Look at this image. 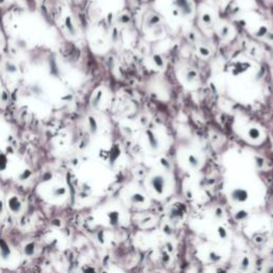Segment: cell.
<instances>
[{
  "label": "cell",
  "mask_w": 273,
  "mask_h": 273,
  "mask_svg": "<svg viewBox=\"0 0 273 273\" xmlns=\"http://www.w3.org/2000/svg\"><path fill=\"white\" fill-rule=\"evenodd\" d=\"M149 185H151V189L156 192L157 194L159 195H162L166 191V177L163 175H154L151 179H149Z\"/></svg>",
  "instance_id": "obj_1"
},
{
  "label": "cell",
  "mask_w": 273,
  "mask_h": 273,
  "mask_svg": "<svg viewBox=\"0 0 273 273\" xmlns=\"http://www.w3.org/2000/svg\"><path fill=\"white\" fill-rule=\"evenodd\" d=\"M249 198V193L246 189H242V188H237V189H234L233 191L231 192V198L233 202L238 203V204H241V203H244Z\"/></svg>",
  "instance_id": "obj_2"
},
{
  "label": "cell",
  "mask_w": 273,
  "mask_h": 273,
  "mask_svg": "<svg viewBox=\"0 0 273 273\" xmlns=\"http://www.w3.org/2000/svg\"><path fill=\"white\" fill-rule=\"evenodd\" d=\"M174 4L177 6L180 13L185 16H188L193 11V6L190 0H174Z\"/></svg>",
  "instance_id": "obj_3"
},
{
  "label": "cell",
  "mask_w": 273,
  "mask_h": 273,
  "mask_svg": "<svg viewBox=\"0 0 273 273\" xmlns=\"http://www.w3.org/2000/svg\"><path fill=\"white\" fill-rule=\"evenodd\" d=\"M21 202L19 201V198L15 195H12L8 198V208L10 209V211L14 214H17L20 212L21 210Z\"/></svg>",
  "instance_id": "obj_4"
},
{
  "label": "cell",
  "mask_w": 273,
  "mask_h": 273,
  "mask_svg": "<svg viewBox=\"0 0 273 273\" xmlns=\"http://www.w3.org/2000/svg\"><path fill=\"white\" fill-rule=\"evenodd\" d=\"M146 136H147V141H148V145L153 151H157L159 149V140L156 136L155 133L151 130H147L146 131Z\"/></svg>",
  "instance_id": "obj_5"
},
{
  "label": "cell",
  "mask_w": 273,
  "mask_h": 273,
  "mask_svg": "<svg viewBox=\"0 0 273 273\" xmlns=\"http://www.w3.org/2000/svg\"><path fill=\"white\" fill-rule=\"evenodd\" d=\"M10 256H11L10 246H8V243L4 240L0 239V257L2 259H4V260H6V259L10 258Z\"/></svg>",
  "instance_id": "obj_6"
},
{
  "label": "cell",
  "mask_w": 273,
  "mask_h": 273,
  "mask_svg": "<svg viewBox=\"0 0 273 273\" xmlns=\"http://www.w3.org/2000/svg\"><path fill=\"white\" fill-rule=\"evenodd\" d=\"M101 97H103V91L98 90L94 94L92 100H91V104H92L93 108H98L99 104H100V101H101Z\"/></svg>",
  "instance_id": "obj_7"
},
{
  "label": "cell",
  "mask_w": 273,
  "mask_h": 273,
  "mask_svg": "<svg viewBox=\"0 0 273 273\" xmlns=\"http://www.w3.org/2000/svg\"><path fill=\"white\" fill-rule=\"evenodd\" d=\"M88 123H89V129H90L91 133H96L97 130H98V125H97V122L93 116H89L88 118Z\"/></svg>",
  "instance_id": "obj_8"
},
{
  "label": "cell",
  "mask_w": 273,
  "mask_h": 273,
  "mask_svg": "<svg viewBox=\"0 0 273 273\" xmlns=\"http://www.w3.org/2000/svg\"><path fill=\"white\" fill-rule=\"evenodd\" d=\"M8 163H9L8 157H6L5 154L0 149V172L6 170V168H8Z\"/></svg>",
  "instance_id": "obj_9"
},
{
  "label": "cell",
  "mask_w": 273,
  "mask_h": 273,
  "mask_svg": "<svg viewBox=\"0 0 273 273\" xmlns=\"http://www.w3.org/2000/svg\"><path fill=\"white\" fill-rule=\"evenodd\" d=\"M53 198H62L66 194V189L64 187H55L51 191Z\"/></svg>",
  "instance_id": "obj_10"
},
{
  "label": "cell",
  "mask_w": 273,
  "mask_h": 273,
  "mask_svg": "<svg viewBox=\"0 0 273 273\" xmlns=\"http://www.w3.org/2000/svg\"><path fill=\"white\" fill-rule=\"evenodd\" d=\"M65 26H66V29H67L68 33L71 34V35H75L76 34L75 26H74L73 21H71V18L69 16H67L65 18Z\"/></svg>",
  "instance_id": "obj_11"
},
{
  "label": "cell",
  "mask_w": 273,
  "mask_h": 273,
  "mask_svg": "<svg viewBox=\"0 0 273 273\" xmlns=\"http://www.w3.org/2000/svg\"><path fill=\"white\" fill-rule=\"evenodd\" d=\"M24 252H25V254L27 256H32L34 254V252H35V244L33 242L27 243L25 246V248H24Z\"/></svg>",
  "instance_id": "obj_12"
},
{
  "label": "cell",
  "mask_w": 273,
  "mask_h": 273,
  "mask_svg": "<svg viewBox=\"0 0 273 273\" xmlns=\"http://www.w3.org/2000/svg\"><path fill=\"white\" fill-rule=\"evenodd\" d=\"M188 162H189L190 166L193 169H198L200 166V159L195 155H190L188 157Z\"/></svg>",
  "instance_id": "obj_13"
},
{
  "label": "cell",
  "mask_w": 273,
  "mask_h": 273,
  "mask_svg": "<svg viewBox=\"0 0 273 273\" xmlns=\"http://www.w3.org/2000/svg\"><path fill=\"white\" fill-rule=\"evenodd\" d=\"M130 201L133 203V204L139 205V204H143V203L145 202V198L141 193H135L130 196Z\"/></svg>",
  "instance_id": "obj_14"
},
{
  "label": "cell",
  "mask_w": 273,
  "mask_h": 273,
  "mask_svg": "<svg viewBox=\"0 0 273 273\" xmlns=\"http://www.w3.org/2000/svg\"><path fill=\"white\" fill-rule=\"evenodd\" d=\"M249 136L252 140H258L260 138V131L256 127H252V128L249 129Z\"/></svg>",
  "instance_id": "obj_15"
},
{
  "label": "cell",
  "mask_w": 273,
  "mask_h": 273,
  "mask_svg": "<svg viewBox=\"0 0 273 273\" xmlns=\"http://www.w3.org/2000/svg\"><path fill=\"white\" fill-rule=\"evenodd\" d=\"M159 20L160 19L157 15H151V16H149L148 21H147V27H149V28L155 27V26H157L158 24H159Z\"/></svg>",
  "instance_id": "obj_16"
},
{
  "label": "cell",
  "mask_w": 273,
  "mask_h": 273,
  "mask_svg": "<svg viewBox=\"0 0 273 273\" xmlns=\"http://www.w3.org/2000/svg\"><path fill=\"white\" fill-rule=\"evenodd\" d=\"M118 155H120V149L118 148V146H114L113 148L111 149V151H110V159H111L112 161H114V160H116V158L118 157Z\"/></svg>",
  "instance_id": "obj_17"
},
{
  "label": "cell",
  "mask_w": 273,
  "mask_h": 273,
  "mask_svg": "<svg viewBox=\"0 0 273 273\" xmlns=\"http://www.w3.org/2000/svg\"><path fill=\"white\" fill-rule=\"evenodd\" d=\"M196 78V71H189L187 74H186V80L188 82H192L194 81Z\"/></svg>",
  "instance_id": "obj_18"
},
{
  "label": "cell",
  "mask_w": 273,
  "mask_h": 273,
  "mask_svg": "<svg viewBox=\"0 0 273 273\" xmlns=\"http://www.w3.org/2000/svg\"><path fill=\"white\" fill-rule=\"evenodd\" d=\"M249 267H250V259H249L248 257H243V259H242V261H241V266H240V268H241L242 271H246Z\"/></svg>",
  "instance_id": "obj_19"
},
{
  "label": "cell",
  "mask_w": 273,
  "mask_h": 273,
  "mask_svg": "<svg viewBox=\"0 0 273 273\" xmlns=\"http://www.w3.org/2000/svg\"><path fill=\"white\" fill-rule=\"evenodd\" d=\"M198 53H200V55L202 56V57H208V56L210 55V51L209 49L207 48V47H204V46H201L200 48H198Z\"/></svg>",
  "instance_id": "obj_20"
},
{
  "label": "cell",
  "mask_w": 273,
  "mask_h": 273,
  "mask_svg": "<svg viewBox=\"0 0 273 273\" xmlns=\"http://www.w3.org/2000/svg\"><path fill=\"white\" fill-rule=\"evenodd\" d=\"M30 176H31V171L25 170L20 175H19V179H20V180H27Z\"/></svg>",
  "instance_id": "obj_21"
},
{
  "label": "cell",
  "mask_w": 273,
  "mask_h": 273,
  "mask_svg": "<svg viewBox=\"0 0 273 273\" xmlns=\"http://www.w3.org/2000/svg\"><path fill=\"white\" fill-rule=\"evenodd\" d=\"M154 61H155L156 65L159 66V67H162V66H163V64H164L163 60H162V58L160 57L159 55H155V56H154Z\"/></svg>",
  "instance_id": "obj_22"
},
{
  "label": "cell",
  "mask_w": 273,
  "mask_h": 273,
  "mask_svg": "<svg viewBox=\"0 0 273 273\" xmlns=\"http://www.w3.org/2000/svg\"><path fill=\"white\" fill-rule=\"evenodd\" d=\"M109 219H110V222H111L112 224H115V223L118 221V212H110Z\"/></svg>",
  "instance_id": "obj_23"
},
{
  "label": "cell",
  "mask_w": 273,
  "mask_h": 273,
  "mask_svg": "<svg viewBox=\"0 0 273 273\" xmlns=\"http://www.w3.org/2000/svg\"><path fill=\"white\" fill-rule=\"evenodd\" d=\"M82 273H96V271H95L94 267H92V266L84 265L82 267Z\"/></svg>",
  "instance_id": "obj_24"
},
{
  "label": "cell",
  "mask_w": 273,
  "mask_h": 273,
  "mask_svg": "<svg viewBox=\"0 0 273 273\" xmlns=\"http://www.w3.org/2000/svg\"><path fill=\"white\" fill-rule=\"evenodd\" d=\"M5 68H6V71H8L10 74H15L17 71V67L13 63H6Z\"/></svg>",
  "instance_id": "obj_25"
},
{
  "label": "cell",
  "mask_w": 273,
  "mask_h": 273,
  "mask_svg": "<svg viewBox=\"0 0 273 273\" xmlns=\"http://www.w3.org/2000/svg\"><path fill=\"white\" fill-rule=\"evenodd\" d=\"M218 234H219V237L221 238V239H225V238L227 237V231L226 229L224 228V227H219L218 228Z\"/></svg>",
  "instance_id": "obj_26"
},
{
  "label": "cell",
  "mask_w": 273,
  "mask_h": 273,
  "mask_svg": "<svg viewBox=\"0 0 273 273\" xmlns=\"http://www.w3.org/2000/svg\"><path fill=\"white\" fill-rule=\"evenodd\" d=\"M209 259L212 263H217L218 260H220V256H219V254H217L216 252L212 251V252L209 253Z\"/></svg>",
  "instance_id": "obj_27"
},
{
  "label": "cell",
  "mask_w": 273,
  "mask_h": 273,
  "mask_svg": "<svg viewBox=\"0 0 273 273\" xmlns=\"http://www.w3.org/2000/svg\"><path fill=\"white\" fill-rule=\"evenodd\" d=\"M202 20L204 21L206 25H209V24H211V16H210L209 13H205V14H203Z\"/></svg>",
  "instance_id": "obj_28"
},
{
  "label": "cell",
  "mask_w": 273,
  "mask_h": 273,
  "mask_svg": "<svg viewBox=\"0 0 273 273\" xmlns=\"http://www.w3.org/2000/svg\"><path fill=\"white\" fill-rule=\"evenodd\" d=\"M220 34H221V36H222V38H227V36H228V34H229L228 28H227V27H223L222 29H221V31H220Z\"/></svg>",
  "instance_id": "obj_29"
},
{
  "label": "cell",
  "mask_w": 273,
  "mask_h": 273,
  "mask_svg": "<svg viewBox=\"0 0 273 273\" xmlns=\"http://www.w3.org/2000/svg\"><path fill=\"white\" fill-rule=\"evenodd\" d=\"M266 33H267V29L264 27V28H261V29H259V31H258V33H257V35H258V36H264Z\"/></svg>",
  "instance_id": "obj_30"
},
{
  "label": "cell",
  "mask_w": 273,
  "mask_h": 273,
  "mask_svg": "<svg viewBox=\"0 0 273 273\" xmlns=\"http://www.w3.org/2000/svg\"><path fill=\"white\" fill-rule=\"evenodd\" d=\"M1 100L2 101H6L8 100V94L5 92H2L1 93Z\"/></svg>",
  "instance_id": "obj_31"
},
{
  "label": "cell",
  "mask_w": 273,
  "mask_h": 273,
  "mask_svg": "<svg viewBox=\"0 0 273 273\" xmlns=\"http://www.w3.org/2000/svg\"><path fill=\"white\" fill-rule=\"evenodd\" d=\"M162 33V29L161 28H156V30H155V35L157 36V35H160V34Z\"/></svg>",
  "instance_id": "obj_32"
},
{
  "label": "cell",
  "mask_w": 273,
  "mask_h": 273,
  "mask_svg": "<svg viewBox=\"0 0 273 273\" xmlns=\"http://www.w3.org/2000/svg\"><path fill=\"white\" fill-rule=\"evenodd\" d=\"M140 122L142 123L143 125H146V122H147V118H145V116H143L142 118H140Z\"/></svg>",
  "instance_id": "obj_33"
},
{
  "label": "cell",
  "mask_w": 273,
  "mask_h": 273,
  "mask_svg": "<svg viewBox=\"0 0 273 273\" xmlns=\"http://www.w3.org/2000/svg\"><path fill=\"white\" fill-rule=\"evenodd\" d=\"M2 211H3V203L2 201H0V214L2 213Z\"/></svg>",
  "instance_id": "obj_34"
},
{
  "label": "cell",
  "mask_w": 273,
  "mask_h": 273,
  "mask_svg": "<svg viewBox=\"0 0 273 273\" xmlns=\"http://www.w3.org/2000/svg\"><path fill=\"white\" fill-rule=\"evenodd\" d=\"M116 38H118V31L114 30L113 31V40H116Z\"/></svg>",
  "instance_id": "obj_35"
},
{
  "label": "cell",
  "mask_w": 273,
  "mask_h": 273,
  "mask_svg": "<svg viewBox=\"0 0 273 273\" xmlns=\"http://www.w3.org/2000/svg\"><path fill=\"white\" fill-rule=\"evenodd\" d=\"M272 238H273V231H272Z\"/></svg>",
  "instance_id": "obj_36"
}]
</instances>
